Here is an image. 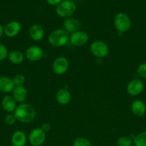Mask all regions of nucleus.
I'll list each match as a JSON object with an SVG mask.
<instances>
[{
    "instance_id": "26",
    "label": "nucleus",
    "mask_w": 146,
    "mask_h": 146,
    "mask_svg": "<svg viewBox=\"0 0 146 146\" xmlns=\"http://www.w3.org/2000/svg\"><path fill=\"white\" fill-rule=\"evenodd\" d=\"M16 121H17V118H16L14 113L7 114L5 116V118H4V123L7 125H14Z\"/></svg>"
},
{
    "instance_id": "2",
    "label": "nucleus",
    "mask_w": 146,
    "mask_h": 146,
    "mask_svg": "<svg viewBox=\"0 0 146 146\" xmlns=\"http://www.w3.org/2000/svg\"><path fill=\"white\" fill-rule=\"evenodd\" d=\"M70 41V35L64 29H57L50 34L48 42L54 47H62L65 46Z\"/></svg>"
},
{
    "instance_id": "11",
    "label": "nucleus",
    "mask_w": 146,
    "mask_h": 146,
    "mask_svg": "<svg viewBox=\"0 0 146 146\" xmlns=\"http://www.w3.org/2000/svg\"><path fill=\"white\" fill-rule=\"evenodd\" d=\"M21 29V25L19 21H11L7 23L4 29V34L9 38L16 36L19 34Z\"/></svg>"
},
{
    "instance_id": "3",
    "label": "nucleus",
    "mask_w": 146,
    "mask_h": 146,
    "mask_svg": "<svg viewBox=\"0 0 146 146\" xmlns=\"http://www.w3.org/2000/svg\"><path fill=\"white\" fill-rule=\"evenodd\" d=\"M76 10V4L72 0H63L56 7V13L61 18H70Z\"/></svg>"
},
{
    "instance_id": "18",
    "label": "nucleus",
    "mask_w": 146,
    "mask_h": 146,
    "mask_svg": "<svg viewBox=\"0 0 146 146\" xmlns=\"http://www.w3.org/2000/svg\"><path fill=\"white\" fill-rule=\"evenodd\" d=\"M27 91L24 86H15L12 91V96L17 101V103L22 104L27 98Z\"/></svg>"
},
{
    "instance_id": "32",
    "label": "nucleus",
    "mask_w": 146,
    "mask_h": 146,
    "mask_svg": "<svg viewBox=\"0 0 146 146\" xmlns=\"http://www.w3.org/2000/svg\"></svg>"
},
{
    "instance_id": "9",
    "label": "nucleus",
    "mask_w": 146,
    "mask_h": 146,
    "mask_svg": "<svg viewBox=\"0 0 146 146\" xmlns=\"http://www.w3.org/2000/svg\"><path fill=\"white\" fill-rule=\"evenodd\" d=\"M89 40L87 34L84 31L79 30L72 33L70 35V41L74 46H82L85 45Z\"/></svg>"
},
{
    "instance_id": "5",
    "label": "nucleus",
    "mask_w": 146,
    "mask_h": 146,
    "mask_svg": "<svg viewBox=\"0 0 146 146\" xmlns=\"http://www.w3.org/2000/svg\"><path fill=\"white\" fill-rule=\"evenodd\" d=\"M90 51L94 56L102 58L109 54V46L105 42L100 40L93 41L90 45Z\"/></svg>"
},
{
    "instance_id": "4",
    "label": "nucleus",
    "mask_w": 146,
    "mask_h": 146,
    "mask_svg": "<svg viewBox=\"0 0 146 146\" xmlns=\"http://www.w3.org/2000/svg\"><path fill=\"white\" fill-rule=\"evenodd\" d=\"M116 30L120 33H125L129 31L131 27V20L127 14L123 12L117 14L113 20Z\"/></svg>"
},
{
    "instance_id": "27",
    "label": "nucleus",
    "mask_w": 146,
    "mask_h": 146,
    "mask_svg": "<svg viewBox=\"0 0 146 146\" xmlns=\"http://www.w3.org/2000/svg\"><path fill=\"white\" fill-rule=\"evenodd\" d=\"M8 49L7 46L2 44H0V61H4L8 56Z\"/></svg>"
},
{
    "instance_id": "10",
    "label": "nucleus",
    "mask_w": 146,
    "mask_h": 146,
    "mask_svg": "<svg viewBox=\"0 0 146 146\" xmlns=\"http://www.w3.org/2000/svg\"><path fill=\"white\" fill-rule=\"evenodd\" d=\"M25 56L29 61H38L44 56V51L42 48L37 46H29L25 51Z\"/></svg>"
},
{
    "instance_id": "25",
    "label": "nucleus",
    "mask_w": 146,
    "mask_h": 146,
    "mask_svg": "<svg viewBox=\"0 0 146 146\" xmlns=\"http://www.w3.org/2000/svg\"><path fill=\"white\" fill-rule=\"evenodd\" d=\"M137 74L141 78H146V62L139 65L137 68Z\"/></svg>"
},
{
    "instance_id": "1",
    "label": "nucleus",
    "mask_w": 146,
    "mask_h": 146,
    "mask_svg": "<svg viewBox=\"0 0 146 146\" xmlns=\"http://www.w3.org/2000/svg\"><path fill=\"white\" fill-rule=\"evenodd\" d=\"M17 121L22 123H29L34 121L36 117V111L34 107L29 104L22 103L17 106L14 112Z\"/></svg>"
},
{
    "instance_id": "20",
    "label": "nucleus",
    "mask_w": 146,
    "mask_h": 146,
    "mask_svg": "<svg viewBox=\"0 0 146 146\" xmlns=\"http://www.w3.org/2000/svg\"><path fill=\"white\" fill-rule=\"evenodd\" d=\"M7 58L11 64L17 65V64H20L23 62L24 56L21 51L14 50L9 53Z\"/></svg>"
},
{
    "instance_id": "16",
    "label": "nucleus",
    "mask_w": 146,
    "mask_h": 146,
    "mask_svg": "<svg viewBox=\"0 0 146 146\" xmlns=\"http://www.w3.org/2000/svg\"><path fill=\"white\" fill-rule=\"evenodd\" d=\"M11 142L13 146H25L27 142V137L23 131H17L13 133Z\"/></svg>"
},
{
    "instance_id": "12",
    "label": "nucleus",
    "mask_w": 146,
    "mask_h": 146,
    "mask_svg": "<svg viewBox=\"0 0 146 146\" xmlns=\"http://www.w3.org/2000/svg\"><path fill=\"white\" fill-rule=\"evenodd\" d=\"M29 34L33 41H40L44 36V30L40 24H33L29 29Z\"/></svg>"
},
{
    "instance_id": "30",
    "label": "nucleus",
    "mask_w": 146,
    "mask_h": 146,
    "mask_svg": "<svg viewBox=\"0 0 146 146\" xmlns=\"http://www.w3.org/2000/svg\"><path fill=\"white\" fill-rule=\"evenodd\" d=\"M4 27H3L2 24H0V37H1L3 34H4Z\"/></svg>"
},
{
    "instance_id": "24",
    "label": "nucleus",
    "mask_w": 146,
    "mask_h": 146,
    "mask_svg": "<svg viewBox=\"0 0 146 146\" xmlns=\"http://www.w3.org/2000/svg\"><path fill=\"white\" fill-rule=\"evenodd\" d=\"M12 80L15 86H22L25 83L26 78L22 74H17L14 76Z\"/></svg>"
},
{
    "instance_id": "6",
    "label": "nucleus",
    "mask_w": 146,
    "mask_h": 146,
    "mask_svg": "<svg viewBox=\"0 0 146 146\" xmlns=\"http://www.w3.org/2000/svg\"><path fill=\"white\" fill-rule=\"evenodd\" d=\"M46 140V133L41 128H34L31 130L28 136V141L32 146H41L44 144Z\"/></svg>"
},
{
    "instance_id": "28",
    "label": "nucleus",
    "mask_w": 146,
    "mask_h": 146,
    "mask_svg": "<svg viewBox=\"0 0 146 146\" xmlns=\"http://www.w3.org/2000/svg\"><path fill=\"white\" fill-rule=\"evenodd\" d=\"M40 128H41L44 133H47L50 131V129H51V125H50V124L48 123H43L42 125Z\"/></svg>"
},
{
    "instance_id": "8",
    "label": "nucleus",
    "mask_w": 146,
    "mask_h": 146,
    "mask_svg": "<svg viewBox=\"0 0 146 146\" xmlns=\"http://www.w3.org/2000/svg\"><path fill=\"white\" fill-rule=\"evenodd\" d=\"M145 88L144 84L140 79L135 78L131 80L130 82L127 84L126 87V91L127 94L132 96H137L142 94Z\"/></svg>"
},
{
    "instance_id": "14",
    "label": "nucleus",
    "mask_w": 146,
    "mask_h": 146,
    "mask_svg": "<svg viewBox=\"0 0 146 146\" xmlns=\"http://www.w3.org/2000/svg\"><path fill=\"white\" fill-rule=\"evenodd\" d=\"M64 29L68 33H73L79 31L81 27V23L79 20L74 18H67L63 24Z\"/></svg>"
},
{
    "instance_id": "17",
    "label": "nucleus",
    "mask_w": 146,
    "mask_h": 146,
    "mask_svg": "<svg viewBox=\"0 0 146 146\" xmlns=\"http://www.w3.org/2000/svg\"><path fill=\"white\" fill-rule=\"evenodd\" d=\"M15 88L13 80L7 76L0 77V91L4 94L12 92Z\"/></svg>"
},
{
    "instance_id": "13",
    "label": "nucleus",
    "mask_w": 146,
    "mask_h": 146,
    "mask_svg": "<svg viewBox=\"0 0 146 146\" xmlns=\"http://www.w3.org/2000/svg\"><path fill=\"white\" fill-rule=\"evenodd\" d=\"M131 111L133 115L137 117H142L146 113V105L142 100H135L131 104Z\"/></svg>"
},
{
    "instance_id": "29",
    "label": "nucleus",
    "mask_w": 146,
    "mask_h": 146,
    "mask_svg": "<svg viewBox=\"0 0 146 146\" xmlns=\"http://www.w3.org/2000/svg\"><path fill=\"white\" fill-rule=\"evenodd\" d=\"M47 4L50 6H57L63 0H46Z\"/></svg>"
},
{
    "instance_id": "23",
    "label": "nucleus",
    "mask_w": 146,
    "mask_h": 146,
    "mask_svg": "<svg viewBox=\"0 0 146 146\" xmlns=\"http://www.w3.org/2000/svg\"><path fill=\"white\" fill-rule=\"evenodd\" d=\"M73 146H92V143L87 138L79 137L74 141Z\"/></svg>"
},
{
    "instance_id": "21",
    "label": "nucleus",
    "mask_w": 146,
    "mask_h": 146,
    "mask_svg": "<svg viewBox=\"0 0 146 146\" xmlns=\"http://www.w3.org/2000/svg\"><path fill=\"white\" fill-rule=\"evenodd\" d=\"M135 146H146V131L140 133L133 138Z\"/></svg>"
},
{
    "instance_id": "15",
    "label": "nucleus",
    "mask_w": 146,
    "mask_h": 146,
    "mask_svg": "<svg viewBox=\"0 0 146 146\" xmlns=\"http://www.w3.org/2000/svg\"><path fill=\"white\" fill-rule=\"evenodd\" d=\"M1 106L5 111L8 113L14 112L17 108V101L12 96L7 95L1 100Z\"/></svg>"
},
{
    "instance_id": "19",
    "label": "nucleus",
    "mask_w": 146,
    "mask_h": 146,
    "mask_svg": "<svg viewBox=\"0 0 146 146\" xmlns=\"http://www.w3.org/2000/svg\"><path fill=\"white\" fill-rule=\"evenodd\" d=\"M56 100L61 105H67L71 101V94L66 88H60L56 94Z\"/></svg>"
},
{
    "instance_id": "22",
    "label": "nucleus",
    "mask_w": 146,
    "mask_h": 146,
    "mask_svg": "<svg viewBox=\"0 0 146 146\" xmlns=\"http://www.w3.org/2000/svg\"><path fill=\"white\" fill-rule=\"evenodd\" d=\"M133 144V139L128 136H121L117 141V146H132Z\"/></svg>"
},
{
    "instance_id": "7",
    "label": "nucleus",
    "mask_w": 146,
    "mask_h": 146,
    "mask_svg": "<svg viewBox=\"0 0 146 146\" xmlns=\"http://www.w3.org/2000/svg\"><path fill=\"white\" fill-rule=\"evenodd\" d=\"M69 61L64 56H59L52 63V70L57 75L61 76L65 74L69 68Z\"/></svg>"
},
{
    "instance_id": "31",
    "label": "nucleus",
    "mask_w": 146,
    "mask_h": 146,
    "mask_svg": "<svg viewBox=\"0 0 146 146\" xmlns=\"http://www.w3.org/2000/svg\"><path fill=\"white\" fill-rule=\"evenodd\" d=\"M11 146H13V145H11Z\"/></svg>"
}]
</instances>
